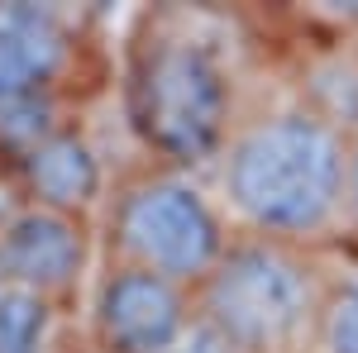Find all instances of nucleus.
I'll return each instance as SVG.
<instances>
[{
    "label": "nucleus",
    "mask_w": 358,
    "mask_h": 353,
    "mask_svg": "<svg viewBox=\"0 0 358 353\" xmlns=\"http://www.w3.org/2000/svg\"><path fill=\"white\" fill-rule=\"evenodd\" d=\"M349 134L306 106L239 120L210 163V196L244 239L310 248L344 229Z\"/></svg>",
    "instance_id": "obj_1"
},
{
    "label": "nucleus",
    "mask_w": 358,
    "mask_h": 353,
    "mask_svg": "<svg viewBox=\"0 0 358 353\" xmlns=\"http://www.w3.org/2000/svg\"><path fill=\"white\" fill-rule=\"evenodd\" d=\"M129 120L167 167H210L234 120V72L192 15H153L129 57Z\"/></svg>",
    "instance_id": "obj_2"
},
{
    "label": "nucleus",
    "mask_w": 358,
    "mask_h": 353,
    "mask_svg": "<svg viewBox=\"0 0 358 353\" xmlns=\"http://www.w3.org/2000/svg\"><path fill=\"white\" fill-rule=\"evenodd\" d=\"M325 287L330 268L310 248L234 234V244L192 291V301L196 320L239 353H310Z\"/></svg>",
    "instance_id": "obj_3"
},
{
    "label": "nucleus",
    "mask_w": 358,
    "mask_h": 353,
    "mask_svg": "<svg viewBox=\"0 0 358 353\" xmlns=\"http://www.w3.org/2000/svg\"><path fill=\"white\" fill-rule=\"evenodd\" d=\"M234 244L210 187L182 167H153L124 182L110 206V263L158 272L177 287H201Z\"/></svg>",
    "instance_id": "obj_4"
},
{
    "label": "nucleus",
    "mask_w": 358,
    "mask_h": 353,
    "mask_svg": "<svg viewBox=\"0 0 358 353\" xmlns=\"http://www.w3.org/2000/svg\"><path fill=\"white\" fill-rule=\"evenodd\" d=\"M196 325L192 287L158 272L110 263L91 301V349L101 353H167Z\"/></svg>",
    "instance_id": "obj_5"
},
{
    "label": "nucleus",
    "mask_w": 358,
    "mask_h": 353,
    "mask_svg": "<svg viewBox=\"0 0 358 353\" xmlns=\"http://www.w3.org/2000/svg\"><path fill=\"white\" fill-rule=\"evenodd\" d=\"M77 67V20L62 5H0V106L62 101Z\"/></svg>",
    "instance_id": "obj_6"
},
{
    "label": "nucleus",
    "mask_w": 358,
    "mask_h": 353,
    "mask_svg": "<svg viewBox=\"0 0 358 353\" xmlns=\"http://www.w3.org/2000/svg\"><path fill=\"white\" fill-rule=\"evenodd\" d=\"M86 219L24 201L0 224V272L10 287L62 305L86 272Z\"/></svg>",
    "instance_id": "obj_7"
},
{
    "label": "nucleus",
    "mask_w": 358,
    "mask_h": 353,
    "mask_svg": "<svg viewBox=\"0 0 358 353\" xmlns=\"http://www.w3.org/2000/svg\"><path fill=\"white\" fill-rule=\"evenodd\" d=\"M15 177H20V191H24L29 206L62 210V215H77V219H86L96 210V201L106 196L101 153L77 124H62L43 143H34L15 163Z\"/></svg>",
    "instance_id": "obj_8"
},
{
    "label": "nucleus",
    "mask_w": 358,
    "mask_h": 353,
    "mask_svg": "<svg viewBox=\"0 0 358 353\" xmlns=\"http://www.w3.org/2000/svg\"><path fill=\"white\" fill-rule=\"evenodd\" d=\"M57 334V305L24 287H0V353H48Z\"/></svg>",
    "instance_id": "obj_9"
},
{
    "label": "nucleus",
    "mask_w": 358,
    "mask_h": 353,
    "mask_svg": "<svg viewBox=\"0 0 358 353\" xmlns=\"http://www.w3.org/2000/svg\"><path fill=\"white\" fill-rule=\"evenodd\" d=\"M310 353H358V258L330 272L325 310Z\"/></svg>",
    "instance_id": "obj_10"
},
{
    "label": "nucleus",
    "mask_w": 358,
    "mask_h": 353,
    "mask_svg": "<svg viewBox=\"0 0 358 353\" xmlns=\"http://www.w3.org/2000/svg\"><path fill=\"white\" fill-rule=\"evenodd\" d=\"M167 353H239V349H234L229 339H220L210 325H201V320H196V325L187 329V334H182Z\"/></svg>",
    "instance_id": "obj_11"
},
{
    "label": "nucleus",
    "mask_w": 358,
    "mask_h": 353,
    "mask_svg": "<svg viewBox=\"0 0 358 353\" xmlns=\"http://www.w3.org/2000/svg\"><path fill=\"white\" fill-rule=\"evenodd\" d=\"M344 229L358 234V129L349 134V172H344Z\"/></svg>",
    "instance_id": "obj_12"
},
{
    "label": "nucleus",
    "mask_w": 358,
    "mask_h": 353,
    "mask_svg": "<svg viewBox=\"0 0 358 353\" xmlns=\"http://www.w3.org/2000/svg\"><path fill=\"white\" fill-rule=\"evenodd\" d=\"M0 287H5V272H0Z\"/></svg>",
    "instance_id": "obj_13"
},
{
    "label": "nucleus",
    "mask_w": 358,
    "mask_h": 353,
    "mask_svg": "<svg viewBox=\"0 0 358 353\" xmlns=\"http://www.w3.org/2000/svg\"><path fill=\"white\" fill-rule=\"evenodd\" d=\"M86 353H101V349H86Z\"/></svg>",
    "instance_id": "obj_14"
}]
</instances>
